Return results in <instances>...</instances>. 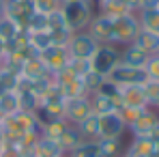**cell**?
I'll use <instances>...</instances> for the list:
<instances>
[{
	"mask_svg": "<svg viewBox=\"0 0 159 157\" xmlns=\"http://www.w3.org/2000/svg\"><path fill=\"white\" fill-rule=\"evenodd\" d=\"M95 13V0H60V15L71 32H84Z\"/></svg>",
	"mask_w": 159,
	"mask_h": 157,
	"instance_id": "1",
	"label": "cell"
},
{
	"mask_svg": "<svg viewBox=\"0 0 159 157\" xmlns=\"http://www.w3.org/2000/svg\"><path fill=\"white\" fill-rule=\"evenodd\" d=\"M140 32V22L135 13H125L112 20V37H110V45L116 48H125L133 43L135 35Z\"/></svg>",
	"mask_w": 159,
	"mask_h": 157,
	"instance_id": "2",
	"label": "cell"
},
{
	"mask_svg": "<svg viewBox=\"0 0 159 157\" xmlns=\"http://www.w3.org/2000/svg\"><path fill=\"white\" fill-rule=\"evenodd\" d=\"M120 62V48L116 45H110V43H103L97 48V52L93 54L90 58V69L101 73V76H110V71Z\"/></svg>",
	"mask_w": 159,
	"mask_h": 157,
	"instance_id": "3",
	"label": "cell"
},
{
	"mask_svg": "<svg viewBox=\"0 0 159 157\" xmlns=\"http://www.w3.org/2000/svg\"><path fill=\"white\" fill-rule=\"evenodd\" d=\"M97 48H99V43L86 30L84 32H73L71 39H69V43H67V52L75 60H90L93 54L97 52Z\"/></svg>",
	"mask_w": 159,
	"mask_h": 157,
	"instance_id": "4",
	"label": "cell"
},
{
	"mask_svg": "<svg viewBox=\"0 0 159 157\" xmlns=\"http://www.w3.org/2000/svg\"><path fill=\"white\" fill-rule=\"evenodd\" d=\"M110 82H114L116 86H142L148 76H146V71L142 69V67H127V65H116L112 71H110V76H107Z\"/></svg>",
	"mask_w": 159,
	"mask_h": 157,
	"instance_id": "5",
	"label": "cell"
},
{
	"mask_svg": "<svg viewBox=\"0 0 159 157\" xmlns=\"http://www.w3.org/2000/svg\"><path fill=\"white\" fill-rule=\"evenodd\" d=\"M37 58H39L41 65L48 69V73H56V71L65 69V67L69 65V60H71V56H69V52H67V48H60V45H52V48H48L45 52H41Z\"/></svg>",
	"mask_w": 159,
	"mask_h": 157,
	"instance_id": "6",
	"label": "cell"
},
{
	"mask_svg": "<svg viewBox=\"0 0 159 157\" xmlns=\"http://www.w3.org/2000/svg\"><path fill=\"white\" fill-rule=\"evenodd\" d=\"M157 123H159L157 110L144 108V110L140 112V116H138L131 125L127 127V131L131 133V138H148V133L153 131V127H155Z\"/></svg>",
	"mask_w": 159,
	"mask_h": 157,
	"instance_id": "7",
	"label": "cell"
},
{
	"mask_svg": "<svg viewBox=\"0 0 159 157\" xmlns=\"http://www.w3.org/2000/svg\"><path fill=\"white\" fill-rule=\"evenodd\" d=\"M90 112V101H88V95H82V97H73V99H65V118L71 123V125H78L82 118H86Z\"/></svg>",
	"mask_w": 159,
	"mask_h": 157,
	"instance_id": "8",
	"label": "cell"
},
{
	"mask_svg": "<svg viewBox=\"0 0 159 157\" xmlns=\"http://www.w3.org/2000/svg\"><path fill=\"white\" fill-rule=\"evenodd\" d=\"M127 133V125L118 116V112H110L99 116V138H123Z\"/></svg>",
	"mask_w": 159,
	"mask_h": 157,
	"instance_id": "9",
	"label": "cell"
},
{
	"mask_svg": "<svg viewBox=\"0 0 159 157\" xmlns=\"http://www.w3.org/2000/svg\"><path fill=\"white\" fill-rule=\"evenodd\" d=\"M86 32H88L99 45L110 43V37H112V17H106V15H101V13H95V17L90 20Z\"/></svg>",
	"mask_w": 159,
	"mask_h": 157,
	"instance_id": "10",
	"label": "cell"
},
{
	"mask_svg": "<svg viewBox=\"0 0 159 157\" xmlns=\"http://www.w3.org/2000/svg\"><path fill=\"white\" fill-rule=\"evenodd\" d=\"M120 105H127V108H148L142 86H123L120 95H118V108Z\"/></svg>",
	"mask_w": 159,
	"mask_h": 157,
	"instance_id": "11",
	"label": "cell"
},
{
	"mask_svg": "<svg viewBox=\"0 0 159 157\" xmlns=\"http://www.w3.org/2000/svg\"><path fill=\"white\" fill-rule=\"evenodd\" d=\"M148 54L142 52L138 45H125V48H120V65H127V67H146V62H148Z\"/></svg>",
	"mask_w": 159,
	"mask_h": 157,
	"instance_id": "12",
	"label": "cell"
},
{
	"mask_svg": "<svg viewBox=\"0 0 159 157\" xmlns=\"http://www.w3.org/2000/svg\"><path fill=\"white\" fill-rule=\"evenodd\" d=\"M133 45H138L142 52H146L148 56L159 54V32H151V30L140 28V32L133 39Z\"/></svg>",
	"mask_w": 159,
	"mask_h": 157,
	"instance_id": "13",
	"label": "cell"
},
{
	"mask_svg": "<svg viewBox=\"0 0 159 157\" xmlns=\"http://www.w3.org/2000/svg\"><path fill=\"white\" fill-rule=\"evenodd\" d=\"M75 129L80 131V136H82L84 142L99 140V116L97 114H88L86 118H82L78 125H75Z\"/></svg>",
	"mask_w": 159,
	"mask_h": 157,
	"instance_id": "14",
	"label": "cell"
},
{
	"mask_svg": "<svg viewBox=\"0 0 159 157\" xmlns=\"http://www.w3.org/2000/svg\"><path fill=\"white\" fill-rule=\"evenodd\" d=\"M88 101H90V112L97 114V116H103V114H110V112H116L118 110V104L114 99L106 97L103 93H93L88 95Z\"/></svg>",
	"mask_w": 159,
	"mask_h": 157,
	"instance_id": "15",
	"label": "cell"
},
{
	"mask_svg": "<svg viewBox=\"0 0 159 157\" xmlns=\"http://www.w3.org/2000/svg\"><path fill=\"white\" fill-rule=\"evenodd\" d=\"M34 157H67V153L60 149V144L56 140H50V138L41 136L37 146H34Z\"/></svg>",
	"mask_w": 159,
	"mask_h": 157,
	"instance_id": "16",
	"label": "cell"
},
{
	"mask_svg": "<svg viewBox=\"0 0 159 157\" xmlns=\"http://www.w3.org/2000/svg\"><path fill=\"white\" fill-rule=\"evenodd\" d=\"M97 146H99V155L101 157H120L125 153L123 138H99Z\"/></svg>",
	"mask_w": 159,
	"mask_h": 157,
	"instance_id": "17",
	"label": "cell"
},
{
	"mask_svg": "<svg viewBox=\"0 0 159 157\" xmlns=\"http://www.w3.org/2000/svg\"><path fill=\"white\" fill-rule=\"evenodd\" d=\"M0 112H2V116H13V114L20 112V95H17V88L2 90L0 93Z\"/></svg>",
	"mask_w": 159,
	"mask_h": 157,
	"instance_id": "18",
	"label": "cell"
},
{
	"mask_svg": "<svg viewBox=\"0 0 159 157\" xmlns=\"http://www.w3.org/2000/svg\"><path fill=\"white\" fill-rule=\"evenodd\" d=\"M22 30H24V28L20 26L15 20L7 17V15H2V17H0V41H2L4 45H7V43H11L13 39H17Z\"/></svg>",
	"mask_w": 159,
	"mask_h": 157,
	"instance_id": "19",
	"label": "cell"
},
{
	"mask_svg": "<svg viewBox=\"0 0 159 157\" xmlns=\"http://www.w3.org/2000/svg\"><path fill=\"white\" fill-rule=\"evenodd\" d=\"M17 95H20V112L34 114L37 108H39V95L32 88H28V86H20L17 88Z\"/></svg>",
	"mask_w": 159,
	"mask_h": 157,
	"instance_id": "20",
	"label": "cell"
},
{
	"mask_svg": "<svg viewBox=\"0 0 159 157\" xmlns=\"http://www.w3.org/2000/svg\"><path fill=\"white\" fill-rule=\"evenodd\" d=\"M28 43H30L32 52L37 54V56H39L41 52H45L48 48H52V45H54L50 30H41V32H28Z\"/></svg>",
	"mask_w": 159,
	"mask_h": 157,
	"instance_id": "21",
	"label": "cell"
},
{
	"mask_svg": "<svg viewBox=\"0 0 159 157\" xmlns=\"http://www.w3.org/2000/svg\"><path fill=\"white\" fill-rule=\"evenodd\" d=\"M140 28L151 30V32H159V9H142L135 13Z\"/></svg>",
	"mask_w": 159,
	"mask_h": 157,
	"instance_id": "22",
	"label": "cell"
},
{
	"mask_svg": "<svg viewBox=\"0 0 159 157\" xmlns=\"http://www.w3.org/2000/svg\"><path fill=\"white\" fill-rule=\"evenodd\" d=\"M71 123L67 121V118H54L52 123H48V125H43L41 127V136H45V138H50V140H56L58 142V138L67 131Z\"/></svg>",
	"mask_w": 159,
	"mask_h": 157,
	"instance_id": "23",
	"label": "cell"
},
{
	"mask_svg": "<svg viewBox=\"0 0 159 157\" xmlns=\"http://www.w3.org/2000/svg\"><path fill=\"white\" fill-rule=\"evenodd\" d=\"M84 140H82V136H80V131L75 129V125H69L67 131L58 138V144H60V149L65 151V153H69L71 149H75L78 144H82Z\"/></svg>",
	"mask_w": 159,
	"mask_h": 157,
	"instance_id": "24",
	"label": "cell"
},
{
	"mask_svg": "<svg viewBox=\"0 0 159 157\" xmlns=\"http://www.w3.org/2000/svg\"><path fill=\"white\" fill-rule=\"evenodd\" d=\"M103 82H106V76H101V73H97V71H93V69L82 76V86H84V93H86V95L99 93V88H101Z\"/></svg>",
	"mask_w": 159,
	"mask_h": 157,
	"instance_id": "25",
	"label": "cell"
},
{
	"mask_svg": "<svg viewBox=\"0 0 159 157\" xmlns=\"http://www.w3.org/2000/svg\"><path fill=\"white\" fill-rule=\"evenodd\" d=\"M144 97H146V105L151 110H159V80H146L142 84Z\"/></svg>",
	"mask_w": 159,
	"mask_h": 157,
	"instance_id": "26",
	"label": "cell"
},
{
	"mask_svg": "<svg viewBox=\"0 0 159 157\" xmlns=\"http://www.w3.org/2000/svg\"><path fill=\"white\" fill-rule=\"evenodd\" d=\"M67 157H101L99 155V146H97V140L95 142H82L75 149H71Z\"/></svg>",
	"mask_w": 159,
	"mask_h": 157,
	"instance_id": "27",
	"label": "cell"
},
{
	"mask_svg": "<svg viewBox=\"0 0 159 157\" xmlns=\"http://www.w3.org/2000/svg\"><path fill=\"white\" fill-rule=\"evenodd\" d=\"M24 30H26V32H41V30H48V15L34 11V13L28 17Z\"/></svg>",
	"mask_w": 159,
	"mask_h": 157,
	"instance_id": "28",
	"label": "cell"
},
{
	"mask_svg": "<svg viewBox=\"0 0 159 157\" xmlns=\"http://www.w3.org/2000/svg\"><path fill=\"white\" fill-rule=\"evenodd\" d=\"M58 9H60V0H34V11L43 13V15H50Z\"/></svg>",
	"mask_w": 159,
	"mask_h": 157,
	"instance_id": "29",
	"label": "cell"
},
{
	"mask_svg": "<svg viewBox=\"0 0 159 157\" xmlns=\"http://www.w3.org/2000/svg\"><path fill=\"white\" fill-rule=\"evenodd\" d=\"M144 71H146L148 80H159V54H153V56L148 58Z\"/></svg>",
	"mask_w": 159,
	"mask_h": 157,
	"instance_id": "30",
	"label": "cell"
},
{
	"mask_svg": "<svg viewBox=\"0 0 159 157\" xmlns=\"http://www.w3.org/2000/svg\"><path fill=\"white\" fill-rule=\"evenodd\" d=\"M0 157H24V153H22V149L17 144H4Z\"/></svg>",
	"mask_w": 159,
	"mask_h": 157,
	"instance_id": "31",
	"label": "cell"
},
{
	"mask_svg": "<svg viewBox=\"0 0 159 157\" xmlns=\"http://www.w3.org/2000/svg\"><path fill=\"white\" fill-rule=\"evenodd\" d=\"M123 4L127 7L129 13H138L140 11V0H123Z\"/></svg>",
	"mask_w": 159,
	"mask_h": 157,
	"instance_id": "32",
	"label": "cell"
},
{
	"mask_svg": "<svg viewBox=\"0 0 159 157\" xmlns=\"http://www.w3.org/2000/svg\"><path fill=\"white\" fill-rule=\"evenodd\" d=\"M142 9H159V0H140V11Z\"/></svg>",
	"mask_w": 159,
	"mask_h": 157,
	"instance_id": "33",
	"label": "cell"
},
{
	"mask_svg": "<svg viewBox=\"0 0 159 157\" xmlns=\"http://www.w3.org/2000/svg\"><path fill=\"white\" fill-rule=\"evenodd\" d=\"M157 114H159V110H157Z\"/></svg>",
	"mask_w": 159,
	"mask_h": 157,
	"instance_id": "34",
	"label": "cell"
}]
</instances>
